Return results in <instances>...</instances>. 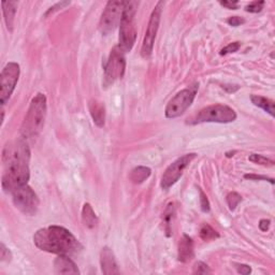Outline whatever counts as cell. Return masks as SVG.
<instances>
[{"label": "cell", "instance_id": "cell-1", "mask_svg": "<svg viewBox=\"0 0 275 275\" xmlns=\"http://www.w3.org/2000/svg\"><path fill=\"white\" fill-rule=\"evenodd\" d=\"M29 159L30 150L24 138L5 145L2 152V188L5 192H12L15 188L27 184L30 177Z\"/></svg>", "mask_w": 275, "mask_h": 275}, {"label": "cell", "instance_id": "cell-2", "mask_svg": "<svg viewBox=\"0 0 275 275\" xmlns=\"http://www.w3.org/2000/svg\"><path fill=\"white\" fill-rule=\"evenodd\" d=\"M34 243L41 251L64 256L77 254L83 249L78 239L61 226L39 229L34 235Z\"/></svg>", "mask_w": 275, "mask_h": 275}, {"label": "cell", "instance_id": "cell-3", "mask_svg": "<svg viewBox=\"0 0 275 275\" xmlns=\"http://www.w3.org/2000/svg\"><path fill=\"white\" fill-rule=\"evenodd\" d=\"M46 97L44 94H37L31 99L24 122L21 126V138L31 139L39 134L44 127L46 117Z\"/></svg>", "mask_w": 275, "mask_h": 275}, {"label": "cell", "instance_id": "cell-4", "mask_svg": "<svg viewBox=\"0 0 275 275\" xmlns=\"http://www.w3.org/2000/svg\"><path fill=\"white\" fill-rule=\"evenodd\" d=\"M138 5L139 2L137 1H125L120 23V45H118L124 53L131 51L136 43V13Z\"/></svg>", "mask_w": 275, "mask_h": 275}, {"label": "cell", "instance_id": "cell-5", "mask_svg": "<svg viewBox=\"0 0 275 275\" xmlns=\"http://www.w3.org/2000/svg\"><path fill=\"white\" fill-rule=\"evenodd\" d=\"M199 88V83H193L190 87L179 91L169 104L166 106L165 114L167 118H176L184 114L196 98L197 91Z\"/></svg>", "mask_w": 275, "mask_h": 275}, {"label": "cell", "instance_id": "cell-6", "mask_svg": "<svg viewBox=\"0 0 275 275\" xmlns=\"http://www.w3.org/2000/svg\"><path fill=\"white\" fill-rule=\"evenodd\" d=\"M235 120H236V113L233 107L225 105H213L199 111L192 124H201V123L227 124V123L234 122Z\"/></svg>", "mask_w": 275, "mask_h": 275}, {"label": "cell", "instance_id": "cell-7", "mask_svg": "<svg viewBox=\"0 0 275 275\" xmlns=\"http://www.w3.org/2000/svg\"><path fill=\"white\" fill-rule=\"evenodd\" d=\"M12 193V199L15 208L20 210L21 213L25 215L32 216L35 215L39 208V198L34 190L28 185H23L11 192Z\"/></svg>", "mask_w": 275, "mask_h": 275}, {"label": "cell", "instance_id": "cell-8", "mask_svg": "<svg viewBox=\"0 0 275 275\" xmlns=\"http://www.w3.org/2000/svg\"><path fill=\"white\" fill-rule=\"evenodd\" d=\"M105 85H111L124 77L126 70V59L120 46L111 51L109 58L105 63Z\"/></svg>", "mask_w": 275, "mask_h": 275}, {"label": "cell", "instance_id": "cell-9", "mask_svg": "<svg viewBox=\"0 0 275 275\" xmlns=\"http://www.w3.org/2000/svg\"><path fill=\"white\" fill-rule=\"evenodd\" d=\"M21 69L18 63L11 62L5 64L0 75V104L4 106L10 99L19 82Z\"/></svg>", "mask_w": 275, "mask_h": 275}, {"label": "cell", "instance_id": "cell-10", "mask_svg": "<svg viewBox=\"0 0 275 275\" xmlns=\"http://www.w3.org/2000/svg\"><path fill=\"white\" fill-rule=\"evenodd\" d=\"M164 1H158L157 4L155 5L152 14H150L149 21L148 25L147 32H145L143 43H142V48H141V54L144 58H148L152 55L153 47L156 36L159 29V24L161 20V13H163L164 9Z\"/></svg>", "mask_w": 275, "mask_h": 275}, {"label": "cell", "instance_id": "cell-11", "mask_svg": "<svg viewBox=\"0 0 275 275\" xmlns=\"http://www.w3.org/2000/svg\"><path fill=\"white\" fill-rule=\"evenodd\" d=\"M197 157V154L190 153L182 156L179 159L173 161L168 168L164 172L163 176H161L160 181V187L163 190H169L171 186H173L175 183L180 180V177L183 175V172L185 171L188 166L190 165L191 161Z\"/></svg>", "mask_w": 275, "mask_h": 275}, {"label": "cell", "instance_id": "cell-12", "mask_svg": "<svg viewBox=\"0 0 275 275\" xmlns=\"http://www.w3.org/2000/svg\"><path fill=\"white\" fill-rule=\"evenodd\" d=\"M125 1H109L102 12L99 21V29L102 35H107L120 25Z\"/></svg>", "mask_w": 275, "mask_h": 275}, {"label": "cell", "instance_id": "cell-13", "mask_svg": "<svg viewBox=\"0 0 275 275\" xmlns=\"http://www.w3.org/2000/svg\"><path fill=\"white\" fill-rule=\"evenodd\" d=\"M100 266L102 273L110 275V274H118L120 270H118V266L115 259V256L113 254L112 250L110 247L105 246L101 250L100 253Z\"/></svg>", "mask_w": 275, "mask_h": 275}, {"label": "cell", "instance_id": "cell-14", "mask_svg": "<svg viewBox=\"0 0 275 275\" xmlns=\"http://www.w3.org/2000/svg\"><path fill=\"white\" fill-rule=\"evenodd\" d=\"M193 256H195V252H193V241L190 236H188L187 234H183L179 243V249H177V258H179L181 262L185 263L190 261Z\"/></svg>", "mask_w": 275, "mask_h": 275}, {"label": "cell", "instance_id": "cell-15", "mask_svg": "<svg viewBox=\"0 0 275 275\" xmlns=\"http://www.w3.org/2000/svg\"><path fill=\"white\" fill-rule=\"evenodd\" d=\"M54 269L56 274H80L77 265L70 259L69 256L58 255L54 260Z\"/></svg>", "mask_w": 275, "mask_h": 275}, {"label": "cell", "instance_id": "cell-16", "mask_svg": "<svg viewBox=\"0 0 275 275\" xmlns=\"http://www.w3.org/2000/svg\"><path fill=\"white\" fill-rule=\"evenodd\" d=\"M88 109L91 117H93V121L98 127H104L106 123V107L105 105L102 102L91 99L88 102Z\"/></svg>", "mask_w": 275, "mask_h": 275}, {"label": "cell", "instance_id": "cell-17", "mask_svg": "<svg viewBox=\"0 0 275 275\" xmlns=\"http://www.w3.org/2000/svg\"><path fill=\"white\" fill-rule=\"evenodd\" d=\"M1 5H2V13H3V20H4L5 26H7L9 31H12L16 9H18V2L16 1H2Z\"/></svg>", "mask_w": 275, "mask_h": 275}, {"label": "cell", "instance_id": "cell-18", "mask_svg": "<svg viewBox=\"0 0 275 275\" xmlns=\"http://www.w3.org/2000/svg\"><path fill=\"white\" fill-rule=\"evenodd\" d=\"M252 104L260 107L263 111L269 113L271 116H274V101L271 99H268L266 97L258 96V95H252L251 96Z\"/></svg>", "mask_w": 275, "mask_h": 275}, {"label": "cell", "instance_id": "cell-19", "mask_svg": "<svg viewBox=\"0 0 275 275\" xmlns=\"http://www.w3.org/2000/svg\"><path fill=\"white\" fill-rule=\"evenodd\" d=\"M82 222L85 227L93 229L98 223V218L89 203H85L82 209Z\"/></svg>", "mask_w": 275, "mask_h": 275}, {"label": "cell", "instance_id": "cell-20", "mask_svg": "<svg viewBox=\"0 0 275 275\" xmlns=\"http://www.w3.org/2000/svg\"><path fill=\"white\" fill-rule=\"evenodd\" d=\"M150 173H152V170L148 167H137L131 171L129 179L134 184H141L145 180L148 179Z\"/></svg>", "mask_w": 275, "mask_h": 275}, {"label": "cell", "instance_id": "cell-21", "mask_svg": "<svg viewBox=\"0 0 275 275\" xmlns=\"http://www.w3.org/2000/svg\"><path fill=\"white\" fill-rule=\"evenodd\" d=\"M174 214H175L174 204L170 203L168 208L166 209L164 216H163L164 228H165L167 236H171V234H172V220H173V218H174Z\"/></svg>", "mask_w": 275, "mask_h": 275}, {"label": "cell", "instance_id": "cell-22", "mask_svg": "<svg viewBox=\"0 0 275 275\" xmlns=\"http://www.w3.org/2000/svg\"><path fill=\"white\" fill-rule=\"evenodd\" d=\"M200 238L203 241H213L219 238V234L216 230H214L211 226L208 224H203L200 229Z\"/></svg>", "mask_w": 275, "mask_h": 275}, {"label": "cell", "instance_id": "cell-23", "mask_svg": "<svg viewBox=\"0 0 275 275\" xmlns=\"http://www.w3.org/2000/svg\"><path fill=\"white\" fill-rule=\"evenodd\" d=\"M226 200H227L228 207L231 210V211H234L236 209V207L239 206V203L242 201V197L241 195H239L238 192H229L227 197H226Z\"/></svg>", "mask_w": 275, "mask_h": 275}, {"label": "cell", "instance_id": "cell-24", "mask_svg": "<svg viewBox=\"0 0 275 275\" xmlns=\"http://www.w3.org/2000/svg\"><path fill=\"white\" fill-rule=\"evenodd\" d=\"M249 160L252 161V163L254 164H258V165H261V166H273L274 165V161L269 159L265 156L259 155V154H252L250 155Z\"/></svg>", "mask_w": 275, "mask_h": 275}, {"label": "cell", "instance_id": "cell-25", "mask_svg": "<svg viewBox=\"0 0 275 275\" xmlns=\"http://www.w3.org/2000/svg\"><path fill=\"white\" fill-rule=\"evenodd\" d=\"M265 1L261 0V1H254L251 2L250 4H247L245 7V11L246 12H251V13H259L260 11L263 9V5H265Z\"/></svg>", "mask_w": 275, "mask_h": 275}, {"label": "cell", "instance_id": "cell-26", "mask_svg": "<svg viewBox=\"0 0 275 275\" xmlns=\"http://www.w3.org/2000/svg\"><path fill=\"white\" fill-rule=\"evenodd\" d=\"M211 272H212L211 269L202 261H198L195 263V266H193V270H192L193 274H209Z\"/></svg>", "mask_w": 275, "mask_h": 275}, {"label": "cell", "instance_id": "cell-27", "mask_svg": "<svg viewBox=\"0 0 275 275\" xmlns=\"http://www.w3.org/2000/svg\"><path fill=\"white\" fill-rule=\"evenodd\" d=\"M241 47V43L240 42H233L229 43L227 46H225L224 48L220 50V55H227V54H231V53H235L236 51L239 50Z\"/></svg>", "mask_w": 275, "mask_h": 275}, {"label": "cell", "instance_id": "cell-28", "mask_svg": "<svg viewBox=\"0 0 275 275\" xmlns=\"http://www.w3.org/2000/svg\"><path fill=\"white\" fill-rule=\"evenodd\" d=\"M199 192H200V206H201V210L203 212H209L210 211V202L208 200V197L206 193H204L200 188H198Z\"/></svg>", "mask_w": 275, "mask_h": 275}, {"label": "cell", "instance_id": "cell-29", "mask_svg": "<svg viewBox=\"0 0 275 275\" xmlns=\"http://www.w3.org/2000/svg\"><path fill=\"white\" fill-rule=\"evenodd\" d=\"M0 257H1V261H11V258H12V254L3 243L0 245Z\"/></svg>", "mask_w": 275, "mask_h": 275}, {"label": "cell", "instance_id": "cell-30", "mask_svg": "<svg viewBox=\"0 0 275 275\" xmlns=\"http://www.w3.org/2000/svg\"><path fill=\"white\" fill-rule=\"evenodd\" d=\"M244 177L246 180H252V181H268L270 182L271 184H274V180L271 177L263 176V175H256V174H245Z\"/></svg>", "mask_w": 275, "mask_h": 275}, {"label": "cell", "instance_id": "cell-31", "mask_svg": "<svg viewBox=\"0 0 275 275\" xmlns=\"http://www.w3.org/2000/svg\"><path fill=\"white\" fill-rule=\"evenodd\" d=\"M227 23H228L230 26L238 27V26H240V25H242V24H244V23H245V20L240 18V16H231V18H229V19L227 20Z\"/></svg>", "mask_w": 275, "mask_h": 275}, {"label": "cell", "instance_id": "cell-32", "mask_svg": "<svg viewBox=\"0 0 275 275\" xmlns=\"http://www.w3.org/2000/svg\"><path fill=\"white\" fill-rule=\"evenodd\" d=\"M70 3V1H62V2H57L55 5H53V7H51L50 9L47 10V12L45 13V16H47L48 14H51V13H54L55 12V11H57V10H59V9H63V7H66V5H69Z\"/></svg>", "mask_w": 275, "mask_h": 275}, {"label": "cell", "instance_id": "cell-33", "mask_svg": "<svg viewBox=\"0 0 275 275\" xmlns=\"http://www.w3.org/2000/svg\"><path fill=\"white\" fill-rule=\"evenodd\" d=\"M220 5L223 7L230 9V10H236L239 8V2L238 1H220Z\"/></svg>", "mask_w": 275, "mask_h": 275}, {"label": "cell", "instance_id": "cell-34", "mask_svg": "<svg viewBox=\"0 0 275 275\" xmlns=\"http://www.w3.org/2000/svg\"><path fill=\"white\" fill-rule=\"evenodd\" d=\"M236 269H238V272L241 274L247 275L252 272V269L250 266L247 265H236Z\"/></svg>", "mask_w": 275, "mask_h": 275}, {"label": "cell", "instance_id": "cell-35", "mask_svg": "<svg viewBox=\"0 0 275 275\" xmlns=\"http://www.w3.org/2000/svg\"><path fill=\"white\" fill-rule=\"evenodd\" d=\"M270 223L271 222L269 219H261L259 222V229L263 231V233H266L269 227H270Z\"/></svg>", "mask_w": 275, "mask_h": 275}, {"label": "cell", "instance_id": "cell-36", "mask_svg": "<svg viewBox=\"0 0 275 275\" xmlns=\"http://www.w3.org/2000/svg\"><path fill=\"white\" fill-rule=\"evenodd\" d=\"M223 88L226 91H228V93H234V91L239 89V86H236V85H223Z\"/></svg>", "mask_w": 275, "mask_h": 275}, {"label": "cell", "instance_id": "cell-37", "mask_svg": "<svg viewBox=\"0 0 275 275\" xmlns=\"http://www.w3.org/2000/svg\"><path fill=\"white\" fill-rule=\"evenodd\" d=\"M233 154H235V152H228L226 153V156H227V157H233Z\"/></svg>", "mask_w": 275, "mask_h": 275}]
</instances>
